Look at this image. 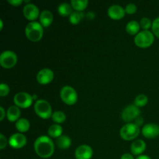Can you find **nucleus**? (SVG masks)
Returning <instances> with one entry per match:
<instances>
[{"mask_svg":"<svg viewBox=\"0 0 159 159\" xmlns=\"http://www.w3.org/2000/svg\"><path fill=\"white\" fill-rule=\"evenodd\" d=\"M2 27H3L2 20H0V30H2Z\"/></svg>","mask_w":159,"mask_h":159,"instance_id":"39","label":"nucleus"},{"mask_svg":"<svg viewBox=\"0 0 159 159\" xmlns=\"http://www.w3.org/2000/svg\"><path fill=\"white\" fill-rule=\"evenodd\" d=\"M9 87L7 84L2 83L0 85V96L3 97L9 94Z\"/></svg>","mask_w":159,"mask_h":159,"instance_id":"30","label":"nucleus"},{"mask_svg":"<svg viewBox=\"0 0 159 159\" xmlns=\"http://www.w3.org/2000/svg\"><path fill=\"white\" fill-rule=\"evenodd\" d=\"M25 34L26 37L31 41H39L43 37V26L37 21L30 22L25 28Z\"/></svg>","mask_w":159,"mask_h":159,"instance_id":"2","label":"nucleus"},{"mask_svg":"<svg viewBox=\"0 0 159 159\" xmlns=\"http://www.w3.org/2000/svg\"><path fill=\"white\" fill-rule=\"evenodd\" d=\"M142 134L147 138H155L159 135V126L156 124L150 123L145 124L142 128Z\"/></svg>","mask_w":159,"mask_h":159,"instance_id":"14","label":"nucleus"},{"mask_svg":"<svg viewBox=\"0 0 159 159\" xmlns=\"http://www.w3.org/2000/svg\"><path fill=\"white\" fill-rule=\"evenodd\" d=\"M53 79H54V72L50 68H42L37 75V81L42 85L50 83L52 82Z\"/></svg>","mask_w":159,"mask_h":159,"instance_id":"11","label":"nucleus"},{"mask_svg":"<svg viewBox=\"0 0 159 159\" xmlns=\"http://www.w3.org/2000/svg\"><path fill=\"white\" fill-rule=\"evenodd\" d=\"M155 40L154 34L149 30H142L134 37V43L140 48H148Z\"/></svg>","mask_w":159,"mask_h":159,"instance_id":"4","label":"nucleus"},{"mask_svg":"<svg viewBox=\"0 0 159 159\" xmlns=\"http://www.w3.org/2000/svg\"><path fill=\"white\" fill-rule=\"evenodd\" d=\"M30 127V124L29 120L26 118H20L16 123V127L21 133L28 131Z\"/></svg>","mask_w":159,"mask_h":159,"instance_id":"21","label":"nucleus"},{"mask_svg":"<svg viewBox=\"0 0 159 159\" xmlns=\"http://www.w3.org/2000/svg\"><path fill=\"white\" fill-rule=\"evenodd\" d=\"M140 114H141V110L139 107H136L134 104H130L127 106L123 110L121 117L123 120L129 124L132 120H135L138 116H140Z\"/></svg>","mask_w":159,"mask_h":159,"instance_id":"7","label":"nucleus"},{"mask_svg":"<svg viewBox=\"0 0 159 159\" xmlns=\"http://www.w3.org/2000/svg\"><path fill=\"white\" fill-rule=\"evenodd\" d=\"M20 110L18 107L16 106H11L8 108L7 112H6V116H7L8 120L11 122H14V121H17L20 118Z\"/></svg>","mask_w":159,"mask_h":159,"instance_id":"18","label":"nucleus"},{"mask_svg":"<svg viewBox=\"0 0 159 159\" xmlns=\"http://www.w3.org/2000/svg\"><path fill=\"white\" fill-rule=\"evenodd\" d=\"M33 97L31 95L26 92H20L14 96V102L16 106L20 108H28L33 102Z\"/></svg>","mask_w":159,"mask_h":159,"instance_id":"9","label":"nucleus"},{"mask_svg":"<svg viewBox=\"0 0 159 159\" xmlns=\"http://www.w3.org/2000/svg\"><path fill=\"white\" fill-rule=\"evenodd\" d=\"M152 28L154 34L159 38V16L154 20L153 23H152Z\"/></svg>","mask_w":159,"mask_h":159,"instance_id":"29","label":"nucleus"},{"mask_svg":"<svg viewBox=\"0 0 159 159\" xmlns=\"http://www.w3.org/2000/svg\"><path fill=\"white\" fill-rule=\"evenodd\" d=\"M51 118L54 122L57 123V124H61V123L65 122V120H66V115L64 112L57 110V111L53 113Z\"/></svg>","mask_w":159,"mask_h":159,"instance_id":"26","label":"nucleus"},{"mask_svg":"<svg viewBox=\"0 0 159 159\" xmlns=\"http://www.w3.org/2000/svg\"><path fill=\"white\" fill-rule=\"evenodd\" d=\"M56 144L57 147L60 149H65L68 148L71 144V140L67 135H61L59 138H57L56 140Z\"/></svg>","mask_w":159,"mask_h":159,"instance_id":"19","label":"nucleus"},{"mask_svg":"<svg viewBox=\"0 0 159 159\" xmlns=\"http://www.w3.org/2000/svg\"><path fill=\"white\" fill-rule=\"evenodd\" d=\"M120 159H134V158L133 155H130V154L125 153V154H124L122 156H121Z\"/></svg>","mask_w":159,"mask_h":159,"instance_id":"37","label":"nucleus"},{"mask_svg":"<svg viewBox=\"0 0 159 159\" xmlns=\"http://www.w3.org/2000/svg\"><path fill=\"white\" fill-rule=\"evenodd\" d=\"M137 11V6L134 3H129L126 6L125 12L128 14H134Z\"/></svg>","mask_w":159,"mask_h":159,"instance_id":"31","label":"nucleus"},{"mask_svg":"<svg viewBox=\"0 0 159 159\" xmlns=\"http://www.w3.org/2000/svg\"><path fill=\"white\" fill-rule=\"evenodd\" d=\"M53 21V14L49 10H43L40 15V24L43 27H48Z\"/></svg>","mask_w":159,"mask_h":159,"instance_id":"17","label":"nucleus"},{"mask_svg":"<svg viewBox=\"0 0 159 159\" xmlns=\"http://www.w3.org/2000/svg\"><path fill=\"white\" fill-rule=\"evenodd\" d=\"M89 4L88 0H71V5L73 9L79 12H82Z\"/></svg>","mask_w":159,"mask_h":159,"instance_id":"24","label":"nucleus"},{"mask_svg":"<svg viewBox=\"0 0 159 159\" xmlns=\"http://www.w3.org/2000/svg\"><path fill=\"white\" fill-rule=\"evenodd\" d=\"M140 27L141 26L138 22H137L136 20H131L127 23V26H126V31L130 35H134V34H138L139 33Z\"/></svg>","mask_w":159,"mask_h":159,"instance_id":"22","label":"nucleus"},{"mask_svg":"<svg viewBox=\"0 0 159 159\" xmlns=\"http://www.w3.org/2000/svg\"><path fill=\"white\" fill-rule=\"evenodd\" d=\"M0 113H1V116H0V121H2L3 119L6 116V111L2 107H0Z\"/></svg>","mask_w":159,"mask_h":159,"instance_id":"36","label":"nucleus"},{"mask_svg":"<svg viewBox=\"0 0 159 159\" xmlns=\"http://www.w3.org/2000/svg\"><path fill=\"white\" fill-rule=\"evenodd\" d=\"M26 138L23 134L16 133L11 135L9 139V144L12 148L15 149H20L24 147L26 144Z\"/></svg>","mask_w":159,"mask_h":159,"instance_id":"10","label":"nucleus"},{"mask_svg":"<svg viewBox=\"0 0 159 159\" xmlns=\"http://www.w3.org/2000/svg\"><path fill=\"white\" fill-rule=\"evenodd\" d=\"M120 134L121 138L124 140L130 141V140L135 139L139 135L140 128L134 123H129L123 126L122 128L120 129Z\"/></svg>","mask_w":159,"mask_h":159,"instance_id":"5","label":"nucleus"},{"mask_svg":"<svg viewBox=\"0 0 159 159\" xmlns=\"http://www.w3.org/2000/svg\"><path fill=\"white\" fill-rule=\"evenodd\" d=\"M62 132H63V128L59 124H53L51 127L48 128V134L51 138H59L62 135Z\"/></svg>","mask_w":159,"mask_h":159,"instance_id":"20","label":"nucleus"},{"mask_svg":"<svg viewBox=\"0 0 159 159\" xmlns=\"http://www.w3.org/2000/svg\"><path fill=\"white\" fill-rule=\"evenodd\" d=\"M85 17V13L83 12H79V11H75L69 16V21L72 24L76 25Z\"/></svg>","mask_w":159,"mask_h":159,"instance_id":"25","label":"nucleus"},{"mask_svg":"<svg viewBox=\"0 0 159 159\" xmlns=\"http://www.w3.org/2000/svg\"><path fill=\"white\" fill-rule=\"evenodd\" d=\"M23 12L24 16L29 20H35L39 16L40 11L38 7L33 3L25 5L23 9Z\"/></svg>","mask_w":159,"mask_h":159,"instance_id":"13","label":"nucleus"},{"mask_svg":"<svg viewBox=\"0 0 159 159\" xmlns=\"http://www.w3.org/2000/svg\"><path fill=\"white\" fill-rule=\"evenodd\" d=\"M35 113L43 119H48L52 116V109L49 102L45 99H38L34 104Z\"/></svg>","mask_w":159,"mask_h":159,"instance_id":"3","label":"nucleus"},{"mask_svg":"<svg viewBox=\"0 0 159 159\" xmlns=\"http://www.w3.org/2000/svg\"><path fill=\"white\" fill-rule=\"evenodd\" d=\"M140 26L144 30H148L149 28L152 26V21L148 17H143L140 21Z\"/></svg>","mask_w":159,"mask_h":159,"instance_id":"28","label":"nucleus"},{"mask_svg":"<svg viewBox=\"0 0 159 159\" xmlns=\"http://www.w3.org/2000/svg\"><path fill=\"white\" fill-rule=\"evenodd\" d=\"M6 144H7V139L4 136V134H0V149L1 150L4 149L6 147Z\"/></svg>","mask_w":159,"mask_h":159,"instance_id":"32","label":"nucleus"},{"mask_svg":"<svg viewBox=\"0 0 159 159\" xmlns=\"http://www.w3.org/2000/svg\"><path fill=\"white\" fill-rule=\"evenodd\" d=\"M136 159H152V158H151L149 156H148V155H139V156H138Z\"/></svg>","mask_w":159,"mask_h":159,"instance_id":"38","label":"nucleus"},{"mask_svg":"<svg viewBox=\"0 0 159 159\" xmlns=\"http://www.w3.org/2000/svg\"><path fill=\"white\" fill-rule=\"evenodd\" d=\"M125 13V9L120 5H112L108 9L109 16L115 20H121L124 16Z\"/></svg>","mask_w":159,"mask_h":159,"instance_id":"15","label":"nucleus"},{"mask_svg":"<svg viewBox=\"0 0 159 159\" xmlns=\"http://www.w3.org/2000/svg\"><path fill=\"white\" fill-rule=\"evenodd\" d=\"M60 96L61 100L67 105H73L77 102L78 94L73 87L70 85H65L60 91Z\"/></svg>","mask_w":159,"mask_h":159,"instance_id":"6","label":"nucleus"},{"mask_svg":"<svg viewBox=\"0 0 159 159\" xmlns=\"http://www.w3.org/2000/svg\"><path fill=\"white\" fill-rule=\"evenodd\" d=\"M17 56L13 51H5L0 55V65L5 68H11L16 65Z\"/></svg>","mask_w":159,"mask_h":159,"instance_id":"8","label":"nucleus"},{"mask_svg":"<svg viewBox=\"0 0 159 159\" xmlns=\"http://www.w3.org/2000/svg\"><path fill=\"white\" fill-rule=\"evenodd\" d=\"M57 11L61 16H70L72 13V6L67 2L61 3L57 7Z\"/></svg>","mask_w":159,"mask_h":159,"instance_id":"23","label":"nucleus"},{"mask_svg":"<svg viewBox=\"0 0 159 159\" xmlns=\"http://www.w3.org/2000/svg\"><path fill=\"white\" fill-rule=\"evenodd\" d=\"M8 2L14 6H18L23 2V0H8Z\"/></svg>","mask_w":159,"mask_h":159,"instance_id":"33","label":"nucleus"},{"mask_svg":"<svg viewBox=\"0 0 159 159\" xmlns=\"http://www.w3.org/2000/svg\"><path fill=\"white\" fill-rule=\"evenodd\" d=\"M148 96L144 94H140L138 96H136L134 104L138 107H144L148 103Z\"/></svg>","mask_w":159,"mask_h":159,"instance_id":"27","label":"nucleus"},{"mask_svg":"<svg viewBox=\"0 0 159 159\" xmlns=\"http://www.w3.org/2000/svg\"><path fill=\"white\" fill-rule=\"evenodd\" d=\"M86 17L89 20H93V19H95V17H96V13H95L94 12H93V11H89V12H87Z\"/></svg>","mask_w":159,"mask_h":159,"instance_id":"35","label":"nucleus"},{"mask_svg":"<svg viewBox=\"0 0 159 159\" xmlns=\"http://www.w3.org/2000/svg\"><path fill=\"white\" fill-rule=\"evenodd\" d=\"M134 124L139 127H141V126H142L143 124H144V119H143V117H141V116H138V117L134 120Z\"/></svg>","mask_w":159,"mask_h":159,"instance_id":"34","label":"nucleus"},{"mask_svg":"<svg viewBox=\"0 0 159 159\" xmlns=\"http://www.w3.org/2000/svg\"><path fill=\"white\" fill-rule=\"evenodd\" d=\"M36 154L42 158H48L52 156L54 152V144L52 140L46 135H41L34 142Z\"/></svg>","mask_w":159,"mask_h":159,"instance_id":"1","label":"nucleus"},{"mask_svg":"<svg viewBox=\"0 0 159 159\" xmlns=\"http://www.w3.org/2000/svg\"><path fill=\"white\" fill-rule=\"evenodd\" d=\"M146 148V144L143 140L138 139L134 141L130 146V151L134 155H141Z\"/></svg>","mask_w":159,"mask_h":159,"instance_id":"16","label":"nucleus"},{"mask_svg":"<svg viewBox=\"0 0 159 159\" xmlns=\"http://www.w3.org/2000/svg\"><path fill=\"white\" fill-rule=\"evenodd\" d=\"M32 97H33V99H37V96L36 94H34L32 96Z\"/></svg>","mask_w":159,"mask_h":159,"instance_id":"40","label":"nucleus"},{"mask_svg":"<svg viewBox=\"0 0 159 159\" xmlns=\"http://www.w3.org/2000/svg\"><path fill=\"white\" fill-rule=\"evenodd\" d=\"M93 155V149L87 144H82L79 146L75 152V156L76 159H91Z\"/></svg>","mask_w":159,"mask_h":159,"instance_id":"12","label":"nucleus"}]
</instances>
